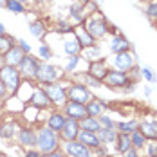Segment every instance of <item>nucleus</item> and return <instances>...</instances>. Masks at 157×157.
<instances>
[{"mask_svg": "<svg viewBox=\"0 0 157 157\" xmlns=\"http://www.w3.org/2000/svg\"><path fill=\"white\" fill-rule=\"evenodd\" d=\"M62 110L67 117H72V119H78V121L85 119V117L89 116V114H87V107H85L83 103H76V101H67Z\"/></svg>", "mask_w": 157, "mask_h": 157, "instance_id": "18", "label": "nucleus"}, {"mask_svg": "<svg viewBox=\"0 0 157 157\" xmlns=\"http://www.w3.org/2000/svg\"><path fill=\"white\" fill-rule=\"evenodd\" d=\"M29 33H31L34 38H44L47 34V25L44 20H33L29 22Z\"/></svg>", "mask_w": 157, "mask_h": 157, "instance_id": "32", "label": "nucleus"}, {"mask_svg": "<svg viewBox=\"0 0 157 157\" xmlns=\"http://www.w3.org/2000/svg\"><path fill=\"white\" fill-rule=\"evenodd\" d=\"M44 157H69V155H67V152H65L62 146H60V148H58V150H54V152L44 154Z\"/></svg>", "mask_w": 157, "mask_h": 157, "instance_id": "45", "label": "nucleus"}, {"mask_svg": "<svg viewBox=\"0 0 157 157\" xmlns=\"http://www.w3.org/2000/svg\"><path fill=\"white\" fill-rule=\"evenodd\" d=\"M72 78L78 79V81H81L83 85H87L90 90H94V89H101V87H103V81L96 79L94 76H90L87 71H85V72H81V74H72Z\"/></svg>", "mask_w": 157, "mask_h": 157, "instance_id": "28", "label": "nucleus"}, {"mask_svg": "<svg viewBox=\"0 0 157 157\" xmlns=\"http://www.w3.org/2000/svg\"><path fill=\"white\" fill-rule=\"evenodd\" d=\"M62 146V139H60V134L51 130L45 123L44 125L36 126V148L42 152V154H49V152H54Z\"/></svg>", "mask_w": 157, "mask_h": 157, "instance_id": "2", "label": "nucleus"}, {"mask_svg": "<svg viewBox=\"0 0 157 157\" xmlns=\"http://www.w3.org/2000/svg\"><path fill=\"white\" fill-rule=\"evenodd\" d=\"M18 2H22V4H25V6H27V4H29L31 0H18Z\"/></svg>", "mask_w": 157, "mask_h": 157, "instance_id": "52", "label": "nucleus"}, {"mask_svg": "<svg viewBox=\"0 0 157 157\" xmlns=\"http://www.w3.org/2000/svg\"><path fill=\"white\" fill-rule=\"evenodd\" d=\"M40 58L38 56H33V54H24L22 62L18 65V72L22 79H36L38 74V69H40Z\"/></svg>", "mask_w": 157, "mask_h": 157, "instance_id": "8", "label": "nucleus"}, {"mask_svg": "<svg viewBox=\"0 0 157 157\" xmlns=\"http://www.w3.org/2000/svg\"><path fill=\"white\" fill-rule=\"evenodd\" d=\"M65 119H67V116L63 114L62 109H51L49 114H47V117H45V125H47L51 130H54V132L60 134V130H62L63 125H65Z\"/></svg>", "mask_w": 157, "mask_h": 157, "instance_id": "16", "label": "nucleus"}, {"mask_svg": "<svg viewBox=\"0 0 157 157\" xmlns=\"http://www.w3.org/2000/svg\"><path fill=\"white\" fill-rule=\"evenodd\" d=\"M143 2H146V4H148V2H152V0H143Z\"/></svg>", "mask_w": 157, "mask_h": 157, "instance_id": "55", "label": "nucleus"}, {"mask_svg": "<svg viewBox=\"0 0 157 157\" xmlns=\"http://www.w3.org/2000/svg\"><path fill=\"white\" fill-rule=\"evenodd\" d=\"M0 157H6V155H4V152H0Z\"/></svg>", "mask_w": 157, "mask_h": 157, "instance_id": "54", "label": "nucleus"}, {"mask_svg": "<svg viewBox=\"0 0 157 157\" xmlns=\"http://www.w3.org/2000/svg\"><path fill=\"white\" fill-rule=\"evenodd\" d=\"M144 152L148 157H157V141H146Z\"/></svg>", "mask_w": 157, "mask_h": 157, "instance_id": "42", "label": "nucleus"}, {"mask_svg": "<svg viewBox=\"0 0 157 157\" xmlns=\"http://www.w3.org/2000/svg\"><path fill=\"white\" fill-rule=\"evenodd\" d=\"M130 141H132V146H134L136 150H139V152L144 150V146H146V137L139 132V128L130 134Z\"/></svg>", "mask_w": 157, "mask_h": 157, "instance_id": "35", "label": "nucleus"}, {"mask_svg": "<svg viewBox=\"0 0 157 157\" xmlns=\"http://www.w3.org/2000/svg\"><path fill=\"white\" fill-rule=\"evenodd\" d=\"M139 155H141V154H139V150H136L134 146H132V148H128L125 154H123V157H139Z\"/></svg>", "mask_w": 157, "mask_h": 157, "instance_id": "46", "label": "nucleus"}, {"mask_svg": "<svg viewBox=\"0 0 157 157\" xmlns=\"http://www.w3.org/2000/svg\"><path fill=\"white\" fill-rule=\"evenodd\" d=\"M16 45L22 49L25 54H31V51H33V47H31V44L27 42V40H24V38H20V40H16Z\"/></svg>", "mask_w": 157, "mask_h": 157, "instance_id": "43", "label": "nucleus"}, {"mask_svg": "<svg viewBox=\"0 0 157 157\" xmlns=\"http://www.w3.org/2000/svg\"><path fill=\"white\" fill-rule=\"evenodd\" d=\"M134 83L136 81L130 78L128 72L112 69V67L103 79V87H107V89H125V87H134Z\"/></svg>", "mask_w": 157, "mask_h": 157, "instance_id": "7", "label": "nucleus"}, {"mask_svg": "<svg viewBox=\"0 0 157 157\" xmlns=\"http://www.w3.org/2000/svg\"><path fill=\"white\" fill-rule=\"evenodd\" d=\"M38 58H40V62H51V58H52V49L49 44H40L38 45Z\"/></svg>", "mask_w": 157, "mask_h": 157, "instance_id": "38", "label": "nucleus"}, {"mask_svg": "<svg viewBox=\"0 0 157 157\" xmlns=\"http://www.w3.org/2000/svg\"><path fill=\"white\" fill-rule=\"evenodd\" d=\"M67 83H69V76L62 81H54V83H49V85H42L47 92L49 99H51V105L52 109H63L65 103L69 101L67 98Z\"/></svg>", "mask_w": 157, "mask_h": 157, "instance_id": "4", "label": "nucleus"}, {"mask_svg": "<svg viewBox=\"0 0 157 157\" xmlns=\"http://www.w3.org/2000/svg\"><path fill=\"white\" fill-rule=\"evenodd\" d=\"M117 134H119V132H117L116 128H103V126H101V130L98 132V137H99L101 144H107V146H110V144H114V143H116Z\"/></svg>", "mask_w": 157, "mask_h": 157, "instance_id": "29", "label": "nucleus"}, {"mask_svg": "<svg viewBox=\"0 0 157 157\" xmlns=\"http://www.w3.org/2000/svg\"><path fill=\"white\" fill-rule=\"evenodd\" d=\"M141 78L144 81H148V83H155L157 81V74L154 72V69L152 67H148V65H144L141 69Z\"/></svg>", "mask_w": 157, "mask_h": 157, "instance_id": "39", "label": "nucleus"}, {"mask_svg": "<svg viewBox=\"0 0 157 157\" xmlns=\"http://www.w3.org/2000/svg\"><path fill=\"white\" fill-rule=\"evenodd\" d=\"M54 31L58 33V34H71V33L74 31V25L69 20H58L54 24Z\"/></svg>", "mask_w": 157, "mask_h": 157, "instance_id": "37", "label": "nucleus"}, {"mask_svg": "<svg viewBox=\"0 0 157 157\" xmlns=\"http://www.w3.org/2000/svg\"><path fill=\"white\" fill-rule=\"evenodd\" d=\"M15 45H16V38L15 36H11V34H7V33L0 34V56L6 54L9 49L15 47Z\"/></svg>", "mask_w": 157, "mask_h": 157, "instance_id": "34", "label": "nucleus"}, {"mask_svg": "<svg viewBox=\"0 0 157 157\" xmlns=\"http://www.w3.org/2000/svg\"><path fill=\"white\" fill-rule=\"evenodd\" d=\"M139 157H148V155H146V154H144V155H139Z\"/></svg>", "mask_w": 157, "mask_h": 157, "instance_id": "56", "label": "nucleus"}, {"mask_svg": "<svg viewBox=\"0 0 157 157\" xmlns=\"http://www.w3.org/2000/svg\"><path fill=\"white\" fill-rule=\"evenodd\" d=\"M79 126H81V130H89V132H99L101 130L99 119L98 117H90V116H87L85 119H81L79 121Z\"/></svg>", "mask_w": 157, "mask_h": 157, "instance_id": "33", "label": "nucleus"}, {"mask_svg": "<svg viewBox=\"0 0 157 157\" xmlns=\"http://www.w3.org/2000/svg\"><path fill=\"white\" fill-rule=\"evenodd\" d=\"M81 44L78 42V38L74 36V31L71 34H65V40H63V52L67 56H74V54H81Z\"/></svg>", "mask_w": 157, "mask_h": 157, "instance_id": "22", "label": "nucleus"}, {"mask_svg": "<svg viewBox=\"0 0 157 157\" xmlns=\"http://www.w3.org/2000/svg\"><path fill=\"white\" fill-rule=\"evenodd\" d=\"M0 7H6V0H0Z\"/></svg>", "mask_w": 157, "mask_h": 157, "instance_id": "51", "label": "nucleus"}, {"mask_svg": "<svg viewBox=\"0 0 157 157\" xmlns=\"http://www.w3.org/2000/svg\"><path fill=\"white\" fill-rule=\"evenodd\" d=\"M62 148L67 152L69 157H96L94 150H90L89 146H85L78 139H74V141H63Z\"/></svg>", "mask_w": 157, "mask_h": 157, "instance_id": "11", "label": "nucleus"}, {"mask_svg": "<svg viewBox=\"0 0 157 157\" xmlns=\"http://www.w3.org/2000/svg\"><path fill=\"white\" fill-rule=\"evenodd\" d=\"M139 132L146 137V141H157V119H141Z\"/></svg>", "mask_w": 157, "mask_h": 157, "instance_id": "21", "label": "nucleus"}, {"mask_svg": "<svg viewBox=\"0 0 157 157\" xmlns=\"http://www.w3.org/2000/svg\"><path fill=\"white\" fill-rule=\"evenodd\" d=\"M114 146V150H116V154H119V155H123L128 148H132V141H130V134H117V137H116V143L112 144Z\"/></svg>", "mask_w": 157, "mask_h": 157, "instance_id": "27", "label": "nucleus"}, {"mask_svg": "<svg viewBox=\"0 0 157 157\" xmlns=\"http://www.w3.org/2000/svg\"><path fill=\"white\" fill-rule=\"evenodd\" d=\"M144 96H146V98L152 96V87H144Z\"/></svg>", "mask_w": 157, "mask_h": 157, "instance_id": "49", "label": "nucleus"}, {"mask_svg": "<svg viewBox=\"0 0 157 157\" xmlns=\"http://www.w3.org/2000/svg\"><path fill=\"white\" fill-rule=\"evenodd\" d=\"M144 13H146V16H148L150 20H157V0H152V2L146 4Z\"/></svg>", "mask_w": 157, "mask_h": 157, "instance_id": "40", "label": "nucleus"}, {"mask_svg": "<svg viewBox=\"0 0 157 157\" xmlns=\"http://www.w3.org/2000/svg\"><path fill=\"white\" fill-rule=\"evenodd\" d=\"M24 51L18 47V45H15V47H11L6 54H2L0 56V60H2V63H6V65H13V67H18L20 65V62H22V58H24Z\"/></svg>", "mask_w": 157, "mask_h": 157, "instance_id": "23", "label": "nucleus"}, {"mask_svg": "<svg viewBox=\"0 0 157 157\" xmlns=\"http://www.w3.org/2000/svg\"><path fill=\"white\" fill-rule=\"evenodd\" d=\"M67 98H69V101H76V103H89L92 98H94V92L87 87V85H83L81 81L78 79L71 78L69 76V83H67Z\"/></svg>", "mask_w": 157, "mask_h": 157, "instance_id": "6", "label": "nucleus"}, {"mask_svg": "<svg viewBox=\"0 0 157 157\" xmlns=\"http://www.w3.org/2000/svg\"><path fill=\"white\" fill-rule=\"evenodd\" d=\"M136 65H137V60H136V54L132 52V49L125 51V52H117L112 58V69H117V71L130 72Z\"/></svg>", "mask_w": 157, "mask_h": 157, "instance_id": "9", "label": "nucleus"}, {"mask_svg": "<svg viewBox=\"0 0 157 157\" xmlns=\"http://www.w3.org/2000/svg\"><path fill=\"white\" fill-rule=\"evenodd\" d=\"M110 71L109 63L107 60H98V62H90L87 65V72L90 74V76H94L96 79H99V81H103L105 76H107V72Z\"/></svg>", "mask_w": 157, "mask_h": 157, "instance_id": "19", "label": "nucleus"}, {"mask_svg": "<svg viewBox=\"0 0 157 157\" xmlns=\"http://www.w3.org/2000/svg\"><path fill=\"white\" fill-rule=\"evenodd\" d=\"M83 27L90 33L98 42L99 40H105L110 33H112V25H110V22L107 20V16H103V13H99L98 9L87 15L85 22H83Z\"/></svg>", "mask_w": 157, "mask_h": 157, "instance_id": "1", "label": "nucleus"}, {"mask_svg": "<svg viewBox=\"0 0 157 157\" xmlns=\"http://www.w3.org/2000/svg\"><path fill=\"white\" fill-rule=\"evenodd\" d=\"M0 81L4 83V87L7 89L9 94H16L18 89L22 87V76L18 72V67H13V65H6L2 63L0 65Z\"/></svg>", "mask_w": 157, "mask_h": 157, "instance_id": "5", "label": "nucleus"}, {"mask_svg": "<svg viewBox=\"0 0 157 157\" xmlns=\"http://www.w3.org/2000/svg\"><path fill=\"white\" fill-rule=\"evenodd\" d=\"M79 132H81V126H79L78 119L67 117L63 128L60 130V139H62V143L63 141H74V139H78Z\"/></svg>", "mask_w": 157, "mask_h": 157, "instance_id": "14", "label": "nucleus"}, {"mask_svg": "<svg viewBox=\"0 0 157 157\" xmlns=\"http://www.w3.org/2000/svg\"><path fill=\"white\" fill-rule=\"evenodd\" d=\"M98 119H99V123H101L103 128H116V121H114L110 116H107V112H105V114H101Z\"/></svg>", "mask_w": 157, "mask_h": 157, "instance_id": "41", "label": "nucleus"}, {"mask_svg": "<svg viewBox=\"0 0 157 157\" xmlns=\"http://www.w3.org/2000/svg\"><path fill=\"white\" fill-rule=\"evenodd\" d=\"M4 33H7L6 31V25H4V22H0V34H4Z\"/></svg>", "mask_w": 157, "mask_h": 157, "instance_id": "50", "label": "nucleus"}, {"mask_svg": "<svg viewBox=\"0 0 157 157\" xmlns=\"http://www.w3.org/2000/svg\"><path fill=\"white\" fill-rule=\"evenodd\" d=\"M78 141L83 143L85 146H89L90 150H98L101 146V141L98 137V132H89V130H81L78 136Z\"/></svg>", "mask_w": 157, "mask_h": 157, "instance_id": "25", "label": "nucleus"}, {"mask_svg": "<svg viewBox=\"0 0 157 157\" xmlns=\"http://www.w3.org/2000/svg\"><path fill=\"white\" fill-rule=\"evenodd\" d=\"M27 105H31V107H34V109H38V110H51L52 109L51 99H49L47 92H45V89H44L42 85H38V87L33 90V94L29 96V99H27Z\"/></svg>", "mask_w": 157, "mask_h": 157, "instance_id": "12", "label": "nucleus"}, {"mask_svg": "<svg viewBox=\"0 0 157 157\" xmlns=\"http://www.w3.org/2000/svg\"><path fill=\"white\" fill-rule=\"evenodd\" d=\"M4 114H6V99H0V119L4 117Z\"/></svg>", "mask_w": 157, "mask_h": 157, "instance_id": "48", "label": "nucleus"}, {"mask_svg": "<svg viewBox=\"0 0 157 157\" xmlns=\"http://www.w3.org/2000/svg\"><path fill=\"white\" fill-rule=\"evenodd\" d=\"M4 9H7L13 15H24L25 13V4H22L18 0H6V7Z\"/></svg>", "mask_w": 157, "mask_h": 157, "instance_id": "36", "label": "nucleus"}, {"mask_svg": "<svg viewBox=\"0 0 157 157\" xmlns=\"http://www.w3.org/2000/svg\"><path fill=\"white\" fill-rule=\"evenodd\" d=\"M132 49V44L128 42L125 34L121 33H114L110 36V42H109V51L112 54H117V52H125V51H130Z\"/></svg>", "mask_w": 157, "mask_h": 157, "instance_id": "15", "label": "nucleus"}, {"mask_svg": "<svg viewBox=\"0 0 157 157\" xmlns=\"http://www.w3.org/2000/svg\"><path fill=\"white\" fill-rule=\"evenodd\" d=\"M85 107H87V114L90 116V117H99L101 114H105L107 109H109V103L105 101V99H101V98H92L89 103H85Z\"/></svg>", "mask_w": 157, "mask_h": 157, "instance_id": "20", "label": "nucleus"}, {"mask_svg": "<svg viewBox=\"0 0 157 157\" xmlns=\"http://www.w3.org/2000/svg\"><path fill=\"white\" fill-rule=\"evenodd\" d=\"M16 143L24 150L25 148H36V126L22 125L18 134H16Z\"/></svg>", "mask_w": 157, "mask_h": 157, "instance_id": "10", "label": "nucleus"}, {"mask_svg": "<svg viewBox=\"0 0 157 157\" xmlns=\"http://www.w3.org/2000/svg\"><path fill=\"white\" fill-rule=\"evenodd\" d=\"M24 157H44V154H42L38 148H25Z\"/></svg>", "mask_w": 157, "mask_h": 157, "instance_id": "44", "label": "nucleus"}, {"mask_svg": "<svg viewBox=\"0 0 157 157\" xmlns=\"http://www.w3.org/2000/svg\"><path fill=\"white\" fill-rule=\"evenodd\" d=\"M81 58H83L87 63L98 62V60H105V58H103V52H101V47H99V44H96V45H92V47L83 49V51H81Z\"/></svg>", "mask_w": 157, "mask_h": 157, "instance_id": "26", "label": "nucleus"}, {"mask_svg": "<svg viewBox=\"0 0 157 157\" xmlns=\"http://www.w3.org/2000/svg\"><path fill=\"white\" fill-rule=\"evenodd\" d=\"M7 96H9V92H7V89H6V87H4V83L0 81V99H6Z\"/></svg>", "mask_w": 157, "mask_h": 157, "instance_id": "47", "label": "nucleus"}, {"mask_svg": "<svg viewBox=\"0 0 157 157\" xmlns=\"http://www.w3.org/2000/svg\"><path fill=\"white\" fill-rule=\"evenodd\" d=\"M137 128H139V119H125V121L116 123V130L121 134H132Z\"/></svg>", "mask_w": 157, "mask_h": 157, "instance_id": "31", "label": "nucleus"}, {"mask_svg": "<svg viewBox=\"0 0 157 157\" xmlns=\"http://www.w3.org/2000/svg\"><path fill=\"white\" fill-rule=\"evenodd\" d=\"M78 2H81V4H89L90 0H78Z\"/></svg>", "mask_w": 157, "mask_h": 157, "instance_id": "53", "label": "nucleus"}, {"mask_svg": "<svg viewBox=\"0 0 157 157\" xmlns=\"http://www.w3.org/2000/svg\"><path fill=\"white\" fill-rule=\"evenodd\" d=\"M89 15V9H87V4H81V2H76L71 6L69 9V22L76 27V25H81L85 22V18Z\"/></svg>", "mask_w": 157, "mask_h": 157, "instance_id": "17", "label": "nucleus"}, {"mask_svg": "<svg viewBox=\"0 0 157 157\" xmlns=\"http://www.w3.org/2000/svg\"><path fill=\"white\" fill-rule=\"evenodd\" d=\"M20 126L22 125L18 123V119H13V117L2 119L0 121V139H4V141H15Z\"/></svg>", "mask_w": 157, "mask_h": 157, "instance_id": "13", "label": "nucleus"}, {"mask_svg": "<svg viewBox=\"0 0 157 157\" xmlns=\"http://www.w3.org/2000/svg\"><path fill=\"white\" fill-rule=\"evenodd\" d=\"M83 62V58H81V54H74V56H67V62L63 65V71H65V74L67 76H72L76 71H78L79 63Z\"/></svg>", "mask_w": 157, "mask_h": 157, "instance_id": "30", "label": "nucleus"}, {"mask_svg": "<svg viewBox=\"0 0 157 157\" xmlns=\"http://www.w3.org/2000/svg\"><path fill=\"white\" fill-rule=\"evenodd\" d=\"M65 78H67V74H65L63 67L54 65L51 62H42L40 69H38V74H36V83L38 85H49L54 81H62Z\"/></svg>", "mask_w": 157, "mask_h": 157, "instance_id": "3", "label": "nucleus"}, {"mask_svg": "<svg viewBox=\"0 0 157 157\" xmlns=\"http://www.w3.org/2000/svg\"><path fill=\"white\" fill-rule=\"evenodd\" d=\"M74 36L78 38V42L81 44V47H83V49L92 47V45H96V44H98V40H96L94 36H92L90 33L87 31L85 27H83V24L74 27Z\"/></svg>", "mask_w": 157, "mask_h": 157, "instance_id": "24", "label": "nucleus"}]
</instances>
